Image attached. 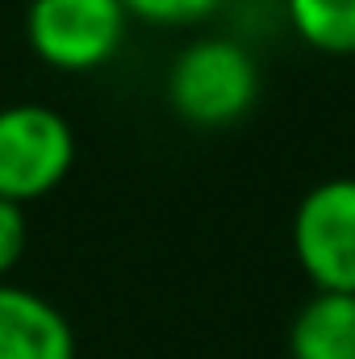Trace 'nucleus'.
Masks as SVG:
<instances>
[{
	"label": "nucleus",
	"instance_id": "obj_9",
	"mask_svg": "<svg viewBox=\"0 0 355 359\" xmlns=\"http://www.w3.org/2000/svg\"><path fill=\"white\" fill-rule=\"evenodd\" d=\"M29 247V222H25V205H13L0 196V280L21 264Z\"/></svg>",
	"mask_w": 355,
	"mask_h": 359
},
{
	"label": "nucleus",
	"instance_id": "obj_7",
	"mask_svg": "<svg viewBox=\"0 0 355 359\" xmlns=\"http://www.w3.org/2000/svg\"><path fill=\"white\" fill-rule=\"evenodd\" d=\"M297 38L322 55H355V0H284Z\"/></svg>",
	"mask_w": 355,
	"mask_h": 359
},
{
	"label": "nucleus",
	"instance_id": "obj_1",
	"mask_svg": "<svg viewBox=\"0 0 355 359\" xmlns=\"http://www.w3.org/2000/svg\"><path fill=\"white\" fill-rule=\"evenodd\" d=\"M260 96V67L247 46L230 38L188 42L168 67V104L196 130H222L251 113Z\"/></svg>",
	"mask_w": 355,
	"mask_h": 359
},
{
	"label": "nucleus",
	"instance_id": "obj_2",
	"mask_svg": "<svg viewBox=\"0 0 355 359\" xmlns=\"http://www.w3.org/2000/svg\"><path fill=\"white\" fill-rule=\"evenodd\" d=\"M76 163V134L51 104L0 109V196L29 205L51 196Z\"/></svg>",
	"mask_w": 355,
	"mask_h": 359
},
{
	"label": "nucleus",
	"instance_id": "obj_6",
	"mask_svg": "<svg viewBox=\"0 0 355 359\" xmlns=\"http://www.w3.org/2000/svg\"><path fill=\"white\" fill-rule=\"evenodd\" d=\"M288 359H355V292H314L288 326Z\"/></svg>",
	"mask_w": 355,
	"mask_h": 359
},
{
	"label": "nucleus",
	"instance_id": "obj_3",
	"mask_svg": "<svg viewBox=\"0 0 355 359\" xmlns=\"http://www.w3.org/2000/svg\"><path fill=\"white\" fill-rule=\"evenodd\" d=\"M130 13L121 0H34L25 13V38L34 55L67 76L105 67L121 38Z\"/></svg>",
	"mask_w": 355,
	"mask_h": 359
},
{
	"label": "nucleus",
	"instance_id": "obj_8",
	"mask_svg": "<svg viewBox=\"0 0 355 359\" xmlns=\"http://www.w3.org/2000/svg\"><path fill=\"white\" fill-rule=\"evenodd\" d=\"M134 21L147 25H192L222 8V0H121Z\"/></svg>",
	"mask_w": 355,
	"mask_h": 359
},
{
	"label": "nucleus",
	"instance_id": "obj_4",
	"mask_svg": "<svg viewBox=\"0 0 355 359\" xmlns=\"http://www.w3.org/2000/svg\"><path fill=\"white\" fill-rule=\"evenodd\" d=\"M293 255L314 292H355V180L314 184L293 213Z\"/></svg>",
	"mask_w": 355,
	"mask_h": 359
},
{
	"label": "nucleus",
	"instance_id": "obj_5",
	"mask_svg": "<svg viewBox=\"0 0 355 359\" xmlns=\"http://www.w3.org/2000/svg\"><path fill=\"white\" fill-rule=\"evenodd\" d=\"M0 359H76V330L59 305L0 280Z\"/></svg>",
	"mask_w": 355,
	"mask_h": 359
}]
</instances>
